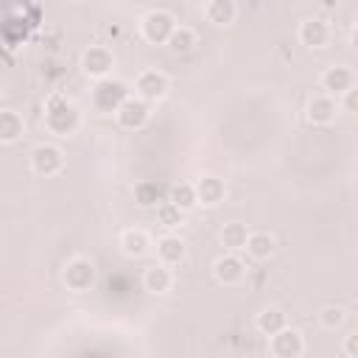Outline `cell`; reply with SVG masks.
Listing matches in <instances>:
<instances>
[{
	"instance_id": "ffe728a7",
	"label": "cell",
	"mask_w": 358,
	"mask_h": 358,
	"mask_svg": "<svg viewBox=\"0 0 358 358\" xmlns=\"http://www.w3.org/2000/svg\"><path fill=\"white\" fill-rule=\"evenodd\" d=\"M25 134V120L17 109H0V145H14Z\"/></svg>"
},
{
	"instance_id": "4fadbf2b",
	"label": "cell",
	"mask_w": 358,
	"mask_h": 358,
	"mask_svg": "<svg viewBox=\"0 0 358 358\" xmlns=\"http://www.w3.org/2000/svg\"><path fill=\"white\" fill-rule=\"evenodd\" d=\"M336 115H338V103H336V98L327 95V92H316V95H310V101L305 103V120H308L310 126H330V123L336 120Z\"/></svg>"
},
{
	"instance_id": "8fae6325",
	"label": "cell",
	"mask_w": 358,
	"mask_h": 358,
	"mask_svg": "<svg viewBox=\"0 0 358 358\" xmlns=\"http://www.w3.org/2000/svg\"><path fill=\"white\" fill-rule=\"evenodd\" d=\"M319 87H322V92L338 98V95L347 92L350 87H355V70H352L350 64H330V67L322 70Z\"/></svg>"
},
{
	"instance_id": "277c9868",
	"label": "cell",
	"mask_w": 358,
	"mask_h": 358,
	"mask_svg": "<svg viewBox=\"0 0 358 358\" xmlns=\"http://www.w3.org/2000/svg\"><path fill=\"white\" fill-rule=\"evenodd\" d=\"M28 162H31V171L36 176L50 179V176H59L64 171V151L56 143H39L31 148Z\"/></svg>"
},
{
	"instance_id": "6da1fadb",
	"label": "cell",
	"mask_w": 358,
	"mask_h": 358,
	"mask_svg": "<svg viewBox=\"0 0 358 358\" xmlns=\"http://www.w3.org/2000/svg\"><path fill=\"white\" fill-rule=\"evenodd\" d=\"M81 123H84V115H81V106H78L73 98H67V95H59V92H56V95H50V98L45 101L42 126H45V131H48V134L67 140V137L78 134Z\"/></svg>"
},
{
	"instance_id": "2e32d148",
	"label": "cell",
	"mask_w": 358,
	"mask_h": 358,
	"mask_svg": "<svg viewBox=\"0 0 358 358\" xmlns=\"http://www.w3.org/2000/svg\"><path fill=\"white\" fill-rule=\"evenodd\" d=\"M143 288L154 296H162L173 288V268L165 263H151L148 268H143Z\"/></svg>"
},
{
	"instance_id": "ba28073f",
	"label": "cell",
	"mask_w": 358,
	"mask_h": 358,
	"mask_svg": "<svg viewBox=\"0 0 358 358\" xmlns=\"http://www.w3.org/2000/svg\"><path fill=\"white\" fill-rule=\"evenodd\" d=\"M246 263L238 252H224L221 257H215L213 263V280L224 288H238L246 282Z\"/></svg>"
},
{
	"instance_id": "484cf974",
	"label": "cell",
	"mask_w": 358,
	"mask_h": 358,
	"mask_svg": "<svg viewBox=\"0 0 358 358\" xmlns=\"http://www.w3.org/2000/svg\"><path fill=\"white\" fill-rule=\"evenodd\" d=\"M165 45H168L173 53H190L193 45H196V31L187 28V25H179V22H176V28L171 31V36H168Z\"/></svg>"
},
{
	"instance_id": "8992f818",
	"label": "cell",
	"mask_w": 358,
	"mask_h": 358,
	"mask_svg": "<svg viewBox=\"0 0 358 358\" xmlns=\"http://www.w3.org/2000/svg\"><path fill=\"white\" fill-rule=\"evenodd\" d=\"M78 67L87 78L98 81V78H106L112 76L115 70V53L106 48V45H90L81 50V59H78Z\"/></svg>"
},
{
	"instance_id": "30bf717a",
	"label": "cell",
	"mask_w": 358,
	"mask_h": 358,
	"mask_svg": "<svg viewBox=\"0 0 358 358\" xmlns=\"http://www.w3.org/2000/svg\"><path fill=\"white\" fill-rule=\"evenodd\" d=\"M266 350H268L271 358H299V355H305V336L296 327L285 324L282 330L268 336V347Z\"/></svg>"
},
{
	"instance_id": "7a4b0ae2",
	"label": "cell",
	"mask_w": 358,
	"mask_h": 358,
	"mask_svg": "<svg viewBox=\"0 0 358 358\" xmlns=\"http://www.w3.org/2000/svg\"><path fill=\"white\" fill-rule=\"evenodd\" d=\"M129 95H131V92H129L126 81L106 76V78H98L95 87L90 90V106H92L98 115H115V109H117Z\"/></svg>"
},
{
	"instance_id": "5b68a950",
	"label": "cell",
	"mask_w": 358,
	"mask_h": 358,
	"mask_svg": "<svg viewBox=\"0 0 358 358\" xmlns=\"http://www.w3.org/2000/svg\"><path fill=\"white\" fill-rule=\"evenodd\" d=\"M173 28H176V20H173V14L165 11V8H151V11L143 14V20H140V36H143L148 45H165Z\"/></svg>"
},
{
	"instance_id": "f1b7e54d",
	"label": "cell",
	"mask_w": 358,
	"mask_h": 358,
	"mask_svg": "<svg viewBox=\"0 0 358 358\" xmlns=\"http://www.w3.org/2000/svg\"><path fill=\"white\" fill-rule=\"evenodd\" d=\"M341 355H347V358H358V333L344 336V341H341Z\"/></svg>"
},
{
	"instance_id": "ac0fdd59",
	"label": "cell",
	"mask_w": 358,
	"mask_h": 358,
	"mask_svg": "<svg viewBox=\"0 0 358 358\" xmlns=\"http://www.w3.org/2000/svg\"><path fill=\"white\" fill-rule=\"evenodd\" d=\"M288 324V316H285V310L282 308H277V305H266L263 310H257L255 313V330L260 333V336H274L277 330H282Z\"/></svg>"
},
{
	"instance_id": "d4e9b609",
	"label": "cell",
	"mask_w": 358,
	"mask_h": 358,
	"mask_svg": "<svg viewBox=\"0 0 358 358\" xmlns=\"http://www.w3.org/2000/svg\"><path fill=\"white\" fill-rule=\"evenodd\" d=\"M157 224L162 227V229H168V232H173V229H179L182 224H185V210H179L173 201H168V199H162L157 207Z\"/></svg>"
},
{
	"instance_id": "cb8c5ba5",
	"label": "cell",
	"mask_w": 358,
	"mask_h": 358,
	"mask_svg": "<svg viewBox=\"0 0 358 358\" xmlns=\"http://www.w3.org/2000/svg\"><path fill=\"white\" fill-rule=\"evenodd\" d=\"M168 201H173L179 210H185V213H190V210H196L199 207V201H196V187H193V182H173L171 187H168V196H165Z\"/></svg>"
},
{
	"instance_id": "e0dca14e",
	"label": "cell",
	"mask_w": 358,
	"mask_h": 358,
	"mask_svg": "<svg viewBox=\"0 0 358 358\" xmlns=\"http://www.w3.org/2000/svg\"><path fill=\"white\" fill-rule=\"evenodd\" d=\"M185 257H187V243L179 238V235H173V232H168V235H162L159 241H157V260L159 263H165V266H179V263H185Z\"/></svg>"
},
{
	"instance_id": "83f0119b",
	"label": "cell",
	"mask_w": 358,
	"mask_h": 358,
	"mask_svg": "<svg viewBox=\"0 0 358 358\" xmlns=\"http://www.w3.org/2000/svg\"><path fill=\"white\" fill-rule=\"evenodd\" d=\"M336 103H338V112H344V115H358V87H350L347 92H341V95L336 98Z\"/></svg>"
},
{
	"instance_id": "44dd1931",
	"label": "cell",
	"mask_w": 358,
	"mask_h": 358,
	"mask_svg": "<svg viewBox=\"0 0 358 358\" xmlns=\"http://www.w3.org/2000/svg\"><path fill=\"white\" fill-rule=\"evenodd\" d=\"M243 252H246L252 260H268V257L277 252V241H274V235H268V232H249Z\"/></svg>"
},
{
	"instance_id": "5bb4252c",
	"label": "cell",
	"mask_w": 358,
	"mask_h": 358,
	"mask_svg": "<svg viewBox=\"0 0 358 358\" xmlns=\"http://www.w3.org/2000/svg\"><path fill=\"white\" fill-rule=\"evenodd\" d=\"M296 39H299V45H305L308 50H322V48H327V42H330V25H327L322 17H308V20L299 22Z\"/></svg>"
},
{
	"instance_id": "d6986e66",
	"label": "cell",
	"mask_w": 358,
	"mask_h": 358,
	"mask_svg": "<svg viewBox=\"0 0 358 358\" xmlns=\"http://www.w3.org/2000/svg\"><path fill=\"white\" fill-rule=\"evenodd\" d=\"M204 17H207L210 25L227 28V25L235 22L238 6H235V0H207V3H204Z\"/></svg>"
},
{
	"instance_id": "7402d4cb",
	"label": "cell",
	"mask_w": 358,
	"mask_h": 358,
	"mask_svg": "<svg viewBox=\"0 0 358 358\" xmlns=\"http://www.w3.org/2000/svg\"><path fill=\"white\" fill-rule=\"evenodd\" d=\"M131 193H134V201H137L140 207H157V204L168 196V187L159 185V182H154V179H143V182L134 185Z\"/></svg>"
},
{
	"instance_id": "7c38bea8",
	"label": "cell",
	"mask_w": 358,
	"mask_h": 358,
	"mask_svg": "<svg viewBox=\"0 0 358 358\" xmlns=\"http://www.w3.org/2000/svg\"><path fill=\"white\" fill-rule=\"evenodd\" d=\"M193 187H196V201L201 207H207V210L224 204V199H227V182L221 176H215V173H201L193 182Z\"/></svg>"
},
{
	"instance_id": "603a6c76",
	"label": "cell",
	"mask_w": 358,
	"mask_h": 358,
	"mask_svg": "<svg viewBox=\"0 0 358 358\" xmlns=\"http://www.w3.org/2000/svg\"><path fill=\"white\" fill-rule=\"evenodd\" d=\"M246 235H249V227H246L243 221H229V224L221 227L218 241H221V246H224L227 252H243Z\"/></svg>"
},
{
	"instance_id": "9a60e30c",
	"label": "cell",
	"mask_w": 358,
	"mask_h": 358,
	"mask_svg": "<svg viewBox=\"0 0 358 358\" xmlns=\"http://www.w3.org/2000/svg\"><path fill=\"white\" fill-rule=\"evenodd\" d=\"M117 246H120V252H123L126 257L140 260V257H145V255L151 252L154 243H151V235H148L145 229H140V227H129V229L120 232Z\"/></svg>"
},
{
	"instance_id": "3957f363",
	"label": "cell",
	"mask_w": 358,
	"mask_h": 358,
	"mask_svg": "<svg viewBox=\"0 0 358 358\" xmlns=\"http://www.w3.org/2000/svg\"><path fill=\"white\" fill-rule=\"evenodd\" d=\"M95 282H98V268L90 257L76 255L62 266V285L70 294H90L95 288Z\"/></svg>"
},
{
	"instance_id": "52a82bcc",
	"label": "cell",
	"mask_w": 358,
	"mask_h": 358,
	"mask_svg": "<svg viewBox=\"0 0 358 358\" xmlns=\"http://www.w3.org/2000/svg\"><path fill=\"white\" fill-rule=\"evenodd\" d=\"M168 90H171V78H168L162 70L148 67V70H140L137 78H134V95L143 98V101L151 103V106L159 103V101H165Z\"/></svg>"
},
{
	"instance_id": "4dcf8cb0",
	"label": "cell",
	"mask_w": 358,
	"mask_h": 358,
	"mask_svg": "<svg viewBox=\"0 0 358 358\" xmlns=\"http://www.w3.org/2000/svg\"><path fill=\"white\" fill-rule=\"evenodd\" d=\"M70 3H81V0H70Z\"/></svg>"
},
{
	"instance_id": "4316f807",
	"label": "cell",
	"mask_w": 358,
	"mask_h": 358,
	"mask_svg": "<svg viewBox=\"0 0 358 358\" xmlns=\"http://www.w3.org/2000/svg\"><path fill=\"white\" fill-rule=\"evenodd\" d=\"M316 316H319V324L330 333H336L347 324V308H341V305H324Z\"/></svg>"
},
{
	"instance_id": "f546056e",
	"label": "cell",
	"mask_w": 358,
	"mask_h": 358,
	"mask_svg": "<svg viewBox=\"0 0 358 358\" xmlns=\"http://www.w3.org/2000/svg\"><path fill=\"white\" fill-rule=\"evenodd\" d=\"M3 92H6V90H3V81H0V101H3Z\"/></svg>"
},
{
	"instance_id": "9c48e42d",
	"label": "cell",
	"mask_w": 358,
	"mask_h": 358,
	"mask_svg": "<svg viewBox=\"0 0 358 358\" xmlns=\"http://www.w3.org/2000/svg\"><path fill=\"white\" fill-rule=\"evenodd\" d=\"M115 120H117V126L126 129V131H140V129H145L148 120H151V103H145V101L137 98V95H129V98L115 109Z\"/></svg>"
}]
</instances>
